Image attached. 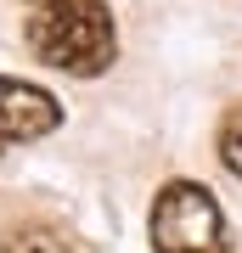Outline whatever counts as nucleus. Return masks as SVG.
<instances>
[{
	"mask_svg": "<svg viewBox=\"0 0 242 253\" xmlns=\"http://www.w3.org/2000/svg\"><path fill=\"white\" fill-rule=\"evenodd\" d=\"M56 124H62V107H56L51 90L0 73V146L6 141H40V135H51Z\"/></svg>",
	"mask_w": 242,
	"mask_h": 253,
	"instance_id": "7ed1b4c3",
	"label": "nucleus"
},
{
	"mask_svg": "<svg viewBox=\"0 0 242 253\" xmlns=\"http://www.w3.org/2000/svg\"><path fill=\"white\" fill-rule=\"evenodd\" d=\"M152 248L158 253H225V214L203 186L175 180L152 203Z\"/></svg>",
	"mask_w": 242,
	"mask_h": 253,
	"instance_id": "f03ea898",
	"label": "nucleus"
},
{
	"mask_svg": "<svg viewBox=\"0 0 242 253\" xmlns=\"http://www.w3.org/2000/svg\"><path fill=\"white\" fill-rule=\"evenodd\" d=\"M220 158H225V169L242 174V107L220 124Z\"/></svg>",
	"mask_w": 242,
	"mask_h": 253,
	"instance_id": "39448f33",
	"label": "nucleus"
},
{
	"mask_svg": "<svg viewBox=\"0 0 242 253\" xmlns=\"http://www.w3.org/2000/svg\"><path fill=\"white\" fill-rule=\"evenodd\" d=\"M40 6H51V0H40Z\"/></svg>",
	"mask_w": 242,
	"mask_h": 253,
	"instance_id": "423d86ee",
	"label": "nucleus"
},
{
	"mask_svg": "<svg viewBox=\"0 0 242 253\" xmlns=\"http://www.w3.org/2000/svg\"><path fill=\"white\" fill-rule=\"evenodd\" d=\"M6 253H73V248H68L56 231H45V225H23V231L6 242Z\"/></svg>",
	"mask_w": 242,
	"mask_h": 253,
	"instance_id": "20e7f679",
	"label": "nucleus"
},
{
	"mask_svg": "<svg viewBox=\"0 0 242 253\" xmlns=\"http://www.w3.org/2000/svg\"><path fill=\"white\" fill-rule=\"evenodd\" d=\"M28 51L40 62L79 73V79H96V73L113 68L118 56V28L113 11L101 0H51L28 17Z\"/></svg>",
	"mask_w": 242,
	"mask_h": 253,
	"instance_id": "f257e3e1",
	"label": "nucleus"
}]
</instances>
